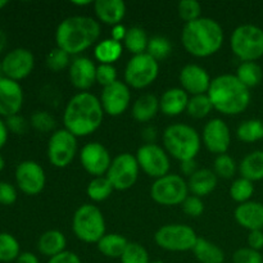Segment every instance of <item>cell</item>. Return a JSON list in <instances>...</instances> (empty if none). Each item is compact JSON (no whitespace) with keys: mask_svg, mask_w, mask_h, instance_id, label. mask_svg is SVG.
Wrapping results in <instances>:
<instances>
[{"mask_svg":"<svg viewBox=\"0 0 263 263\" xmlns=\"http://www.w3.org/2000/svg\"><path fill=\"white\" fill-rule=\"evenodd\" d=\"M104 110L99 98L87 91L73 95L67 103L63 113L64 128L76 138L94 134L102 126Z\"/></svg>","mask_w":263,"mask_h":263,"instance_id":"cell-1","label":"cell"},{"mask_svg":"<svg viewBox=\"0 0 263 263\" xmlns=\"http://www.w3.org/2000/svg\"><path fill=\"white\" fill-rule=\"evenodd\" d=\"M100 37V25L87 15L67 17L58 25L55 31L57 48L69 55H77L91 48Z\"/></svg>","mask_w":263,"mask_h":263,"instance_id":"cell-2","label":"cell"},{"mask_svg":"<svg viewBox=\"0 0 263 263\" xmlns=\"http://www.w3.org/2000/svg\"><path fill=\"white\" fill-rule=\"evenodd\" d=\"M223 30L217 21L200 17L185 23L181 32V43L185 50L197 58H207L217 53L223 44Z\"/></svg>","mask_w":263,"mask_h":263,"instance_id":"cell-3","label":"cell"},{"mask_svg":"<svg viewBox=\"0 0 263 263\" xmlns=\"http://www.w3.org/2000/svg\"><path fill=\"white\" fill-rule=\"evenodd\" d=\"M207 95L213 109L225 116L243 113L251 104V91L235 74H220L211 82Z\"/></svg>","mask_w":263,"mask_h":263,"instance_id":"cell-4","label":"cell"},{"mask_svg":"<svg viewBox=\"0 0 263 263\" xmlns=\"http://www.w3.org/2000/svg\"><path fill=\"white\" fill-rule=\"evenodd\" d=\"M163 146L167 154L180 162L195 159L202 146V138L194 127L185 123L170 125L163 133Z\"/></svg>","mask_w":263,"mask_h":263,"instance_id":"cell-5","label":"cell"},{"mask_svg":"<svg viewBox=\"0 0 263 263\" xmlns=\"http://www.w3.org/2000/svg\"><path fill=\"white\" fill-rule=\"evenodd\" d=\"M230 48L241 62H256L263 57V30L256 25H241L230 36Z\"/></svg>","mask_w":263,"mask_h":263,"instance_id":"cell-6","label":"cell"},{"mask_svg":"<svg viewBox=\"0 0 263 263\" xmlns=\"http://www.w3.org/2000/svg\"><path fill=\"white\" fill-rule=\"evenodd\" d=\"M72 230L84 243H98L105 235V221L102 211L92 204H84L74 212Z\"/></svg>","mask_w":263,"mask_h":263,"instance_id":"cell-7","label":"cell"},{"mask_svg":"<svg viewBox=\"0 0 263 263\" xmlns=\"http://www.w3.org/2000/svg\"><path fill=\"white\" fill-rule=\"evenodd\" d=\"M157 246L170 252L193 251L198 241L194 229L182 223H170L157 230L154 235Z\"/></svg>","mask_w":263,"mask_h":263,"instance_id":"cell-8","label":"cell"},{"mask_svg":"<svg viewBox=\"0 0 263 263\" xmlns=\"http://www.w3.org/2000/svg\"><path fill=\"white\" fill-rule=\"evenodd\" d=\"M159 73V64L148 53L133 55L125 67V84L133 89L151 86Z\"/></svg>","mask_w":263,"mask_h":263,"instance_id":"cell-9","label":"cell"},{"mask_svg":"<svg viewBox=\"0 0 263 263\" xmlns=\"http://www.w3.org/2000/svg\"><path fill=\"white\" fill-rule=\"evenodd\" d=\"M151 197L158 204L167 207L179 205L189 197V186L182 176L168 174L153 182L151 187Z\"/></svg>","mask_w":263,"mask_h":263,"instance_id":"cell-10","label":"cell"},{"mask_svg":"<svg viewBox=\"0 0 263 263\" xmlns=\"http://www.w3.org/2000/svg\"><path fill=\"white\" fill-rule=\"evenodd\" d=\"M77 138L66 128L55 130L48 141L49 162L57 168H64L77 154Z\"/></svg>","mask_w":263,"mask_h":263,"instance_id":"cell-11","label":"cell"},{"mask_svg":"<svg viewBox=\"0 0 263 263\" xmlns=\"http://www.w3.org/2000/svg\"><path fill=\"white\" fill-rule=\"evenodd\" d=\"M139 167L136 157L130 153L118 154L112 159L107 175L115 190H128L136 184L139 177Z\"/></svg>","mask_w":263,"mask_h":263,"instance_id":"cell-12","label":"cell"},{"mask_svg":"<svg viewBox=\"0 0 263 263\" xmlns=\"http://www.w3.org/2000/svg\"><path fill=\"white\" fill-rule=\"evenodd\" d=\"M136 161L139 167L143 170L149 177L161 179L170 174V157L164 148L157 144H144L138 149Z\"/></svg>","mask_w":263,"mask_h":263,"instance_id":"cell-13","label":"cell"},{"mask_svg":"<svg viewBox=\"0 0 263 263\" xmlns=\"http://www.w3.org/2000/svg\"><path fill=\"white\" fill-rule=\"evenodd\" d=\"M33 67L35 57L26 48H15L8 51L2 61L3 76L17 82L30 76Z\"/></svg>","mask_w":263,"mask_h":263,"instance_id":"cell-14","label":"cell"},{"mask_svg":"<svg viewBox=\"0 0 263 263\" xmlns=\"http://www.w3.org/2000/svg\"><path fill=\"white\" fill-rule=\"evenodd\" d=\"M17 186L26 195H37L44 190L46 184L45 171L35 161H23L15 168Z\"/></svg>","mask_w":263,"mask_h":263,"instance_id":"cell-15","label":"cell"},{"mask_svg":"<svg viewBox=\"0 0 263 263\" xmlns=\"http://www.w3.org/2000/svg\"><path fill=\"white\" fill-rule=\"evenodd\" d=\"M80 161L85 171L94 177L105 176L112 163L108 149L98 141H92L82 146L80 152Z\"/></svg>","mask_w":263,"mask_h":263,"instance_id":"cell-16","label":"cell"},{"mask_svg":"<svg viewBox=\"0 0 263 263\" xmlns=\"http://www.w3.org/2000/svg\"><path fill=\"white\" fill-rule=\"evenodd\" d=\"M202 141L213 154H226L231 144V133L228 123L221 118H212L203 127Z\"/></svg>","mask_w":263,"mask_h":263,"instance_id":"cell-17","label":"cell"},{"mask_svg":"<svg viewBox=\"0 0 263 263\" xmlns=\"http://www.w3.org/2000/svg\"><path fill=\"white\" fill-rule=\"evenodd\" d=\"M131 102L130 87L122 81H116L115 84L103 87L100 95V103L104 113L112 117H118L126 112Z\"/></svg>","mask_w":263,"mask_h":263,"instance_id":"cell-18","label":"cell"},{"mask_svg":"<svg viewBox=\"0 0 263 263\" xmlns=\"http://www.w3.org/2000/svg\"><path fill=\"white\" fill-rule=\"evenodd\" d=\"M23 100L25 95L20 82L4 76L0 77V116L8 118L10 116L20 115Z\"/></svg>","mask_w":263,"mask_h":263,"instance_id":"cell-19","label":"cell"},{"mask_svg":"<svg viewBox=\"0 0 263 263\" xmlns=\"http://www.w3.org/2000/svg\"><path fill=\"white\" fill-rule=\"evenodd\" d=\"M179 81L181 89L194 97V95L207 94L212 79L207 69H204L203 67L198 66V64H186L180 71Z\"/></svg>","mask_w":263,"mask_h":263,"instance_id":"cell-20","label":"cell"},{"mask_svg":"<svg viewBox=\"0 0 263 263\" xmlns=\"http://www.w3.org/2000/svg\"><path fill=\"white\" fill-rule=\"evenodd\" d=\"M69 81L76 89L87 91L97 82V66L86 57H77L68 67Z\"/></svg>","mask_w":263,"mask_h":263,"instance_id":"cell-21","label":"cell"},{"mask_svg":"<svg viewBox=\"0 0 263 263\" xmlns=\"http://www.w3.org/2000/svg\"><path fill=\"white\" fill-rule=\"evenodd\" d=\"M235 220L241 228L249 231L263 230V204L259 202L241 203L236 207Z\"/></svg>","mask_w":263,"mask_h":263,"instance_id":"cell-22","label":"cell"},{"mask_svg":"<svg viewBox=\"0 0 263 263\" xmlns=\"http://www.w3.org/2000/svg\"><path fill=\"white\" fill-rule=\"evenodd\" d=\"M189 94L181 87H171L159 98V110L168 117H176L186 110Z\"/></svg>","mask_w":263,"mask_h":263,"instance_id":"cell-23","label":"cell"},{"mask_svg":"<svg viewBox=\"0 0 263 263\" xmlns=\"http://www.w3.org/2000/svg\"><path fill=\"white\" fill-rule=\"evenodd\" d=\"M98 20L109 26L120 25L126 15V4L122 0H98L94 3Z\"/></svg>","mask_w":263,"mask_h":263,"instance_id":"cell-24","label":"cell"},{"mask_svg":"<svg viewBox=\"0 0 263 263\" xmlns=\"http://www.w3.org/2000/svg\"><path fill=\"white\" fill-rule=\"evenodd\" d=\"M189 192L195 197H207L217 186V175L208 168H200L189 177Z\"/></svg>","mask_w":263,"mask_h":263,"instance_id":"cell-25","label":"cell"},{"mask_svg":"<svg viewBox=\"0 0 263 263\" xmlns=\"http://www.w3.org/2000/svg\"><path fill=\"white\" fill-rule=\"evenodd\" d=\"M159 112V99L153 94H144L135 100L133 105L134 120L138 122L145 123L153 120Z\"/></svg>","mask_w":263,"mask_h":263,"instance_id":"cell-26","label":"cell"},{"mask_svg":"<svg viewBox=\"0 0 263 263\" xmlns=\"http://www.w3.org/2000/svg\"><path fill=\"white\" fill-rule=\"evenodd\" d=\"M67 239L63 233L58 230H49L45 231L43 235L39 238L37 249L44 256L51 257L61 254L62 252L66 251Z\"/></svg>","mask_w":263,"mask_h":263,"instance_id":"cell-27","label":"cell"},{"mask_svg":"<svg viewBox=\"0 0 263 263\" xmlns=\"http://www.w3.org/2000/svg\"><path fill=\"white\" fill-rule=\"evenodd\" d=\"M239 172L241 177L252 182L263 180V151L247 154L239 164Z\"/></svg>","mask_w":263,"mask_h":263,"instance_id":"cell-28","label":"cell"},{"mask_svg":"<svg viewBox=\"0 0 263 263\" xmlns=\"http://www.w3.org/2000/svg\"><path fill=\"white\" fill-rule=\"evenodd\" d=\"M98 249L102 254L109 258H121L123 252L128 246V241L125 236L120 234H105L97 243Z\"/></svg>","mask_w":263,"mask_h":263,"instance_id":"cell-29","label":"cell"},{"mask_svg":"<svg viewBox=\"0 0 263 263\" xmlns=\"http://www.w3.org/2000/svg\"><path fill=\"white\" fill-rule=\"evenodd\" d=\"M193 253L200 263H223L225 253L215 243L205 239L198 238L197 244L193 248Z\"/></svg>","mask_w":263,"mask_h":263,"instance_id":"cell-30","label":"cell"},{"mask_svg":"<svg viewBox=\"0 0 263 263\" xmlns=\"http://www.w3.org/2000/svg\"><path fill=\"white\" fill-rule=\"evenodd\" d=\"M122 44L113 39H105L95 45L94 55L100 64H113L122 55Z\"/></svg>","mask_w":263,"mask_h":263,"instance_id":"cell-31","label":"cell"},{"mask_svg":"<svg viewBox=\"0 0 263 263\" xmlns=\"http://www.w3.org/2000/svg\"><path fill=\"white\" fill-rule=\"evenodd\" d=\"M235 76L243 82L248 89L258 86L262 82L263 71L257 62H241L236 69Z\"/></svg>","mask_w":263,"mask_h":263,"instance_id":"cell-32","label":"cell"},{"mask_svg":"<svg viewBox=\"0 0 263 263\" xmlns=\"http://www.w3.org/2000/svg\"><path fill=\"white\" fill-rule=\"evenodd\" d=\"M148 43L149 39L143 28L138 27V26L127 28V33H126V37L123 40V45L133 55L146 53Z\"/></svg>","mask_w":263,"mask_h":263,"instance_id":"cell-33","label":"cell"},{"mask_svg":"<svg viewBox=\"0 0 263 263\" xmlns=\"http://www.w3.org/2000/svg\"><path fill=\"white\" fill-rule=\"evenodd\" d=\"M236 136L243 143H256L263 139V121L252 120L243 121L236 130Z\"/></svg>","mask_w":263,"mask_h":263,"instance_id":"cell-34","label":"cell"},{"mask_svg":"<svg viewBox=\"0 0 263 263\" xmlns=\"http://www.w3.org/2000/svg\"><path fill=\"white\" fill-rule=\"evenodd\" d=\"M115 190L112 182L108 180L107 176L94 177L89 182L86 187V194L92 202H103L108 199L112 195V192Z\"/></svg>","mask_w":263,"mask_h":263,"instance_id":"cell-35","label":"cell"},{"mask_svg":"<svg viewBox=\"0 0 263 263\" xmlns=\"http://www.w3.org/2000/svg\"><path fill=\"white\" fill-rule=\"evenodd\" d=\"M21 254V247L17 239L9 233H0V262L17 261Z\"/></svg>","mask_w":263,"mask_h":263,"instance_id":"cell-36","label":"cell"},{"mask_svg":"<svg viewBox=\"0 0 263 263\" xmlns=\"http://www.w3.org/2000/svg\"><path fill=\"white\" fill-rule=\"evenodd\" d=\"M212 110H213L212 102H211L210 97H208L207 94L194 95V97L189 98L186 112L190 117L200 120V118L207 117Z\"/></svg>","mask_w":263,"mask_h":263,"instance_id":"cell-37","label":"cell"},{"mask_svg":"<svg viewBox=\"0 0 263 263\" xmlns=\"http://www.w3.org/2000/svg\"><path fill=\"white\" fill-rule=\"evenodd\" d=\"M254 194V185L249 180L244 177H239L231 184L230 186V197L231 199L238 202L239 204L246 203L251 200V198Z\"/></svg>","mask_w":263,"mask_h":263,"instance_id":"cell-38","label":"cell"},{"mask_svg":"<svg viewBox=\"0 0 263 263\" xmlns=\"http://www.w3.org/2000/svg\"><path fill=\"white\" fill-rule=\"evenodd\" d=\"M171 41L167 37H163V36H154V37L149 39L146 53L151 57H153L157 62L162 61V59H166L171 54Z\"/></svg>","mask_w":263,"mask_h":263,"instance_id":"cell-39","label":"cell"},{"mask_svg":"<svg viewBox=\"0 0 263 263\" xmlns=\"http://www.w3.org/2000/svg\"><path fill=\"white\" fill-rule=\"evenodd\" d=\"M213 172L217 175V177L233 179L236 172V163L233 157L229 154H221L216 157L213 162Z\"/></svg>","mask_w":263,"mask_h":263,"instance_id":"cell-40","label":"cell"},{"mask_svg":"<svg viewBox=\"0 0 263 263\" xmlns=\"http://www.w3.org/2000/svg\"><path fill=\"white\" fill-rule=\"evenodd\" d=\"M30 125L39 133H50L55 128L57 121L53 116L46 110H36L32 113L30 120Z\"/></svg>","mask_w":263,"mask_h":263,"instance_id":"cell-41","label":"cell"},{"mask_svg":"<svg viewBox=\"0 0 263 263\" xmlns=\"http://www.w3.org/2000/svg\"><path fill=\"white\" fill-rule=\"evenodd\" d=\"M121 263H151L146 249L139 243H128L121 257Z\"/></svg>","mask_w":263,"mask_h":263,"instance_id":"cell-42","label":"cell"},{"mask_svg":"<svg viewBox=\"0 0 263 263\" xmlns=\"http://www.w3.org/2000/svg\"><path fill=\"white\" fill-rule=\"evenodd\" d=\"M46 67L53 72H61L69 67L71 62H69V54L66 53L62 49L55 48L46 55L45 59Z\"/></svg>","mask_w":263,"mask_h":263,"instance_id":"cell-43","label":"cell"},{"mask_svg":"<svg viewBox=\"0 0 263 263\" xmlns=\"http://www.w3.org/2000/svg\"><path fill=\"white\" fill-rule=\"evenodd\" d=\"M177 12H179V17L185 23H189L200 18L202 7L197 0H181L177 5Z\"/></svg>","mask_w":263,"mask_h":263,"instance_id":"cell-44","label":"cell"},{"mask_svg":"<svg viewBox=\"0 0 263 263\" xmlns=\"http://www.w3.org/2000/svg\"><path fill=\"white\" fill-rule=\"evenodd\" d=\"M117 80V69L113 64H99L97 67V82L103 87L115 84Z\"/></svg>","mask_w":263,"mask_h":263,"instance_id":"cell-45","label":"cell"},{"mask_svg":"<svg viewBox=\"0 0 263 263\" xmlns=\"http://www.w3.org/2000/svg\"><path fill=\"white\" fill-rule=\"evenodd\" d=\"M181 205L182 211L189 217H199L204 212V203H203L202 198L195 197V195H189Z\"/></svg>","mask_w":263,"mask_h":263,"instance_id":"cell-46","label":"cell"},{"mask_svg":"<svg viewBox=\"0 0 263 263\" xmlns=\"http://www.w3.org/2000/svg\"><path fill=\"white\" fill-rule=\"evenodd\" d=\"M234 263H263V256L252 248H240L234 253Z\"/></svg>","mask_w":263,"mask_h":263,"instance_id":"cell-47","label":"cell"},{"mask_svg":"<svg viewBox=\"0 0 263 263\" xmlns=\"http://www.w3.org/2000/svg\"><path fill=\"white\" fill-rule=\"evenodd\" d=\"M5 123H7L8 130L17 135H23L28 128V122L21 115H14L5 118Z\"/></svg>","mask_w":263,"mask_h":263,"instance_id":"cell-48","label":"cell"},{"mask_svg":"<svg viewBox=\"0 0 263 263\" xmlns=\"http://www.w3.org/2000/svg\"><path fill=\"white\" fill-rule=\"evenodd\" d=\"M17 200V190L12 184L0 181V204L12 205Z\"/></svg>","mask_w":263,"mask_h":263,"instance_id":"cell-49","label":"cell"},{"mask_svg":"<svg viewBox=\"0 0 263 263\" xmlns=\"http://www.w3.org/2000/svg\"><path fill=\"white\" fill-rule=\"evenodd\" d=\"M48 263H82V262L76 253L69 251H64L62 252L61 254H57V256L49 258Z\"/></svg>","mask_w":263,"mask_h":263,"instance_id":"cell-50","label":"cell"},{"mask_svg":"<svg viewBox=\"0 0 263 263\" xmlns=\"http://www.w3.org/2000/svg\"><path fill=\"white\" fill-rule=\"evenodd\" d=\"M248 247L258 252L263 249V230L249 231Z\"/></svg>","mask_w":263,"mask_h":263,"instance_id":"cell-51","label":"cell"},{"mask_svg":"<svg viewBox=\"0 0 263 263\" xmlns=\"http://www.w3.org/2000/svg\"><path fill=\"white\" fill-rule=\"evenodd\" d=\"M198 164L195 162V159H189V161H184V162H180V171H181L182 175L185 176H192L194 175L195 172L198 171Z\"/></svg>","mask_w":263,"mask_h":263,"instance_id":"cell-52","label":"cell"},{"mask_svg":"<svg viewBox=\"0 0 263 263\" xmlns=\"http://www.w3.org/2000/svg\"><path fill=\"white\" fill-rule=\"evenodd\" d=\"M126 33H127V28L120 23V25H116L112 27V31H110V39L122 44V41L125 40L126 37Z\"/></svg>","mask_w":263,"mask_h":263,"instance_id":"cell-53","label":"cell"},{"mask_svg":"<svg viewBox=\"0 0 263 263\" xmlns=\"http://www.w3.org/2000/svg\"><path fill=\"white\" fill-rule=\"evenodd\" d=\"M141 138L146 141V144H154L157 139V130L153 126H146L141 131Z\"/></svg>","mask_w":263,"mask_h":263,"instance_id":"cell-54","label":"cell"},{"mask_svg":"<svg viewBox=\"0 0 263 263\" xmlns=\"http://www.w3.org/2000/svg\"><path fill=\"white\" fill-rule=\"evenodd\" d=\"M8 136H9V130L7 127V123H5L4 120L0 118V149L5 146L8 141Z\"/></svg>","mask_w":263,"mask_h":263,"instance_id":"cell-55","label":"cell"},{"mask_svg":"<svg viewBox=\"0 0 263 263\" xmlns=\"http://www.w3.org/2000/svg\"><path fill=\"white\" fill-rule=\"evenodd\" d=\"M15 263H40V261L31 252H23V253L20 254V257H18Z\"/></svg>","mask_w":263,"mask_h":263,"instance_id":"cell-56","label":"cell"},{"mask_svg":"<svg viewBox=\"0 0 263 263\" xmlns=\"http://www.w3.org/2000/svg\"><path fill=\"white\" fill-rule=\"evenodd\" d=\"M5 46H7V35H5L4 31L0 28V53L4 50Z\"/></svg>","mask_w":263,"mask_h":263,"instance_id":"cell-57","label":"cell"},{"mask_svg":"<svg viewBox=\"0 0 263 263\" xmlns=\"http://www.w3.org/2000/svg\"><path fill=\"white\" fill-rule=\"evenodd\" d=\"M72 4L77 5V7H87V5H91L90 0H81V2H72Z\"/></svg>","mask_w":263,"mask_h":263,"instance_id":"cell-58","label":"cell"},{"mask_svg":"<svg viewBox=\"0 0 263 263\" xmlns=\"http://www.w3.org/2000/svg\"><path fill=\"white\" fill-rule=\"evenodd\" d=\"M4 167H5V161H4V158H3L2 154H0V172L4 170Z\"/></svg>","mask_w":263,"mask_h":263,"instance_id":"cell-59","label":"cell"},{"mask_svg":"<svg viewBox=\"0 0 263 263\" xmlns=\"http://www.w3.org/2000/svg\"><path fill=\"white\" fill-rule=\"evenodd\" d=\"M8 5V2L7 0H0V9H3V8H5Z\"/></svg>","mask_w":263,"mask_h":263,"instance_id":"cell-60","label":"cell"},{"mask_svg":"<svg viewBox=\"0 0 263 263\" xmlns=\"http://www.w3.org/2000/svg\"><path fill=\"white\" fill-rule=\"evenodd\" d=\"M3 76V69H2V61H0V77Z\"/></svg>","mask_w":263,"mask_h":263,"instance_id":"cell-61","label":"cell"},{"mask_svg":"<svg viewBox=\"0 0 263 263\" xmlns=\"http://www.w3.org/2000/svg\"><path fill=\"white\" fill-rule=\"evenodd\" d=\"M151 263H164V262H162V261H154V262H151Z\"/></svg>","mask_w":263,"mask_h":263,"instance_id":"cell-62","label":"cell"}]
</instances>
